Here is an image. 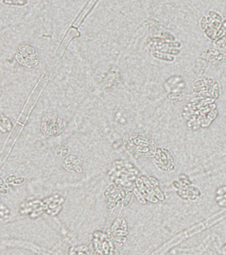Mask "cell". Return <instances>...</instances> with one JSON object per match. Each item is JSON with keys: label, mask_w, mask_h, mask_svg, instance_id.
<instances>
[{"label": "cell", "mask_w": 226, "mask_h": 255, "mask_svg": "<svg viewBox=\"0 0 226 255\" xmlns=\"http://www.w3.org/2000/svg\"><path fill=\"white\" fill-rule=\"evenodd\" d=\"M25 181V179L23 178H17L16 180H14L13 183L15 185H20V184H21L23 183H24Z\"/></svg>", "instance_id": "cell-8"}, {"label": "cell", "mask_w": 226, "mask_h": 255, "mask_svg": "<svg viewBox=\"0 0 226 255\" xmlns=\"http://www.w3.org/2000/svg\"><path fill=\"white\" fill-rule=\"evenodd\" d=\"M118 197H119L118 191H115V192H113L110 195V197H109V198L108 199V203H110V202H111V201H116V199H118Z\"/></svg>", "instance_id": "cell-5"}, {"label": "cell", "mask_w": 226, "mask_h": 255, "mask_svg": "<svg viewBox=\"0 0 226 255\" xmlns=\"http://www.w3.org/2000/svg\"><path fill=\"white\" fill-rule=\"evenodd\" d=\"M115 239L116 241L119 242V243H123L126 241V238L124 236H117L115 237Z\"/></svg>", "instance_id": "cell-10"}, {"label": "cell", "mask_w": 226, "mask_h": 255, "mask_svg": "<svg viewBox=\"0 0 226 255\" xmlns=\"http://www.w3.org/2000/svg\"><path fill=\"white\" fill-rule=\"evenodd\" d=\"M64 148V146H60L59 148H58V150H57V154H60V153H61V151H62L63 150H64V148Z\"/></svg>", "instance_id": "cell-14"}, {"label": "cell", "mask_w": 226, "mask_h": 255, "mask_svg": "<svg viewBox=\"0 0 226 255\" xmlns=\"http://www.w3.org/2000/svg\"><path fill=\"white\" fill-rule=\"evenodd\" d=\"M16 177H15L14 175H11V176H9V177H8V178H7L6 180H5V182L6 183H11V182H13L14 181V180H16Z\"/></svg>", "instance_id": "cell-12"}, {"label": "cell", "mask_w": 226, "mask_h": 255, "mask_svg": "<svg viewBox=\"0 0 226 255\" xmlns=\"http://www.w3.org/2000/svg\"><path fill=\"white\" fill-rule=\"evenodd\" d=\"M117 204H118V201H117L110 202V203H108V205H107V209H109V210H110V209H113V207H115L117 205Z\"/></svg>", "instance_id": "cell-9"}, {"label": "cell", "mask_w": 226, "mask_h": 255, "mask_svg": "<svg viewBox=\"0 0 226 255\" xmlns=\"http://www.w3.org/2000/svg\"><path fill=\"white\" fill-rule=\"evenodd\" d=\"M117 188H118V191H119V193H120L121 197H125L127 193H125V190H124L123 185H121V184H118V185H117Z\"/></svg>", "instance_id": "cell-7"}, {"label": "cell", "mask_w": 226, "mask_h": 255, "mask_svg": "<svg viewBox=\"0 0 226 255\" xmlns=\"http://www.w3.org/2000/svg\"><path fill=\"white\" fill-rule=\"evenodd\" d=\"M116 189L115 185H114V184H110V185L108 186V188L106 189L105 193H104V195L106 197H108L110 196L111 193H112L114 191H115V189Z\"/></svg>", "instance_id": "cell-2"}, {"label": "cell", "mask_w": 226, "mask_h": 255, "mask_svg": "<svg viewBox=\"0 0 226 255\" xmlns=\"http://www.w3.org/2000/svg\"><path fill=\"white\" fill-rule=\"evenodd\" d=\"M62 157H65V156L68 154V150H67V149H64V150L62 151Z\"/></svg>", "instance_id": "cell-15"}, {"label": "cell", "mask_w": 226, "mask_h": 255, "mask_svg": "<svg viewBox=\"0 0 226 255\" xmlns=\"http://www.w3.org/2000/svg\"><path fill=\"white\" fill-rule=\"evenodd\" d=\"M72 166L74 168V170L76 171H77V172H82V168H81L79 166L77 165V164H73Z\"/></svg>", "instance_id": "cell-13"}, {"label": "cell", "mask_w": 226, "mask_h": 255, "mask_svg": "<svg viewBox=\"0 0 226 255\" xmlns=\"http://www.w3.org/2000/svg\"><path fill=\"white\" fill-rule=\"evenodd\" d=\"M131 196H132V191H129L128 192L126 193V195L125 197V199H124V201H123V206L124 207H126L129 205V202H130V201H131Z\"/></svg>", "instance_id": "cell-4"}, {"label": "cell", "mask_w": 226, "mask_h": 255, "mask_svg": "<svg viewBox=\"0 0 226 255\" xmlns=\"http://www.w3.org/2000/svg\"><path fill=\"white\" fill-rule=\"evenodd\" d=\"M121 221H122V219H116V220L113 222V223L112 224V227H111V231H115L117 228H118L119 224L121 223Z\"/></svg>", "instance_id": "cell-6"}, {"label": "cell", "mask_w": 226, "mask_h": 255, "mask_svg": "<svg viewBox=\"0 0 226 255\" xmlns=\"http://www.w3.org/2000/svg\"><path fill=\"white\" fill-rule=\"evenodd\" d=\"M133 192H134L135 195L136 196L137 199H138V201L139 202H140L141 203H142V204L145 203V200L144 198H143V197L142 196L141 193L139 192V191L137 189H135L134 191H133Z\"/></svg>", "instance_id": "cell-3"}, {"label": "cell", "mask_w": 226, "mask_h": 255, "mask_svg": "<svg viewBox=\"0 0 226 255\" xmlns=\"http://www.w3.org/2000/svg\"><path fill=\"white\" fill-rule=\"evenodd\" d=\"M16 58L20 65L25 67H33L38 63V55L31 46L23 45L19 48Z\"/></svg>", "instance_id": "cell-1"}, {"label": "cell", "mask_w": 226, "mask_h": 255, "mask_svg": "<svg viewBox=\"0 0 226 255\" xmlns=\"http://www.w3.org/2000/svg\"><path fill=\"white\" fill-rule=\"evenodd\" d=\"M1 191L2 193H7V190L5 188H1Z\"/></svg>", "instance_id": "cell-16"}, {"label": "cell", "mask_w": 226, "mask_h": 255, "mask_svg": "<svg viewBox=\"0 0 226 255\" xmlns=\"http://www.w3.org/2000/svg\"><path fill=\"white\" fill-rule=\"evenodd\" d=\"M75 158H76L75 156H69V157H68L67 159H66V160H65V163H68V164H70V163L72 162V161H74V160Z\"/></svg>", "instance_id": "cell-11"}]
</instances>
